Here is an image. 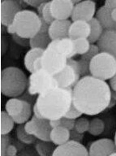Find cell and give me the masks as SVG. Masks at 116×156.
Returning a JSON list of instances; mask_svg holds the SVG:
<instances>
[{"mask_svg":"<svg viewBox=\"0 0 116 156\" xmlns=\"http://www.w3.org/2000/svg\"><path fill=\"white\" fill-rule=\"evenodd\" d=\"M44 53V50L39 48H31L24 56V63L25 68L29 73H33V63L37 58L42 56Z\"/></svg>","mask_w":116,"mask_h":156,"instance_id":"cell-22","label":"cell"},{"mask_svg":"<svg viewBox=\"0 0 116 156\" xmlns=\"http://www.w3.org/2000/svg\"><path fill=\"white\" fill-rule=\"evenodd\" d=\"M24 107V100L21 98H11L7 102L5 105L6 112L12 117H15L18 115L23 111Z\"/></svg>","mask_w":116,"mask_h":156,"instance_id":"cell-23","label":"cell"},{"mask_svg":"<svg viewBox=\"0 0 116 156\" xmlns=\"http://www.w3.org/2000/svg\"><path fill=\"white\" fill-rule=\"evenodd\" d=\"M33 115L37 117V118H38V119H44L42 115H41L40 112H39L38 108H37V106L36 102H35V104L33 105Z\"/></svg>","mask_w":116,"mask_h":156,"instance_id":"cell-46","label":"cell"},{"mask_svg":"<svg viewBox=\"0 0 116 156\" xmlns=\"http://www.w3.org/2000/svg\"><path fill=\"white\" fill-rule=\"evenodd\" d=\"M74 45L76 55H83L90 50L91 43L88 38H79L74 40Z\"/></svg>","mask_w":116,"mask_h":156,"instance_id":"cell-30","label":"cell"},{"mask_svg":"<svg viewBox=\"0 0 116 156\" xmlns=\"http://www.w3.org/2000/svg\"><path fill=\"white\" fill-rule=\"evenodd\" d=\"M40 69H42V63H41V57L37 58L33 63V70L38 71Z\"/></svg>","mask_w":116,"mask_h":156,"instance_id":"cell-43","label":"cell"},{"mask_svg":"<svg viewBox=\"0 0 116 156\" xmlns=\"http://www.w3.org/2000/svg\"><path fill=\"white\" fill-rule=\"evenodd\" d=\"M7 31L8 34H12V36H13V35H15V34H16V29H15L14 25H13L12 24H11L10 25H8V26L7 27Z\"/></svg>","mask_w":116,"mask_h":156,"instance_id":"cell-49","label":"cell"},{"mask_svg":"<svg viewBox=\"0 0 116 156\" xmlns=\"http://www.w3.org/2000/svg\"><path fill=\"white\" fill-rule=\"evenodd\" d=\"M89 156H110L116 152V146L111 139L102 138L90 144Z\"/></svg>","mask_w":116,"mask_h":156,"instance_id":"cell-12","label":"cell"},{"mask_svg":"<svg viewBox=\"0 0 116 156\" xmlns=\"http://www.w3.org/2000/svg\"><path fill=\"white\" fill-rule=\"evenodd\" d=\"M100 52H101V51H100L99 48H98V46H97V45H95V44H91L90 50H89L85 55H81V58L84 59V60L90 62V61L92 60L95 56L97 55Z\"/></svg>","mask_w":116,"mask_h":156,"instance_id":"cell-34","label":"cell"},{"mask_svg":"<svg viewBox=\"0 0 116 156\" xmlns=\"http://www.w3.org/2000/svg\"><path fill=\"white\" fill-rule=\"evenodd\" d=\"M32 119L33 120L35 124V134L37 139L40 141H51V133L52 131L50 120L46 119H38L35 115L32 116Z\"/></svg>","mask_w":116,"mask_h":156,"instance_id":"cell-17","label":"cell"},{"mask_svg":"<svg viewBox=\"0 0 116 156\" xmlns=\"http://www.w3.org/2000/svg\"><path fill=\"white\" fill-rule=\"evenodd\" d=\"M24 2H25V3L27 5H29V6H31V7H35V8H37L40 5L42 4L46 1H43V0H26Z\"/></svg>","mask_w":116,"mask_h":156,"instance_id":"cell-41","label":"cell"},{"mask_svg":"<svg viewBox=\"0 0 116 156\" xmlns=\"http://www.w3.org/2000/svg\"><path fill=\"white\" fill-rule=\"evenodd\" d=\"M49 28H50V24H48L46 22L44 21L43 20H41V27L39 33H45V34H48Z\"/></svg>","mask_w":116,"mask_h":156,"instance_id":"cell-44","label":"cell"},{"mask_svg":"<svg viewBox=\"0 0 116 156\" xmlns=\"http://www.w3.org/2000/svg\"><path fill=\"white\" fill-rule=\"evenodd\" d=\"M24 100V109L18 115L15 117H12V119H14L16 124H24L26 122L29 121L32 115V107L31 104L28 102L25 99Z\"/></svg>","mask_w":116,"mask_h":156,"instance_id":"cell-27","label":"cell"},{"mask_svg":"<svg viewBox=\"0 0 116 156\" xmlns=\"http://www.w3.org/2000/svg\"><path fill=\"white\" fill-rule=\"evenodd\" d=\"M22 6L18 1L6 0L0 2V20L3 26L7 27L13 23L15 17L22 11Z\"/></svg>","mask_w":116,"mask_h":156,"instance_id":"cell-10","label":"cell"},{"mask_svg":"<svg viewBox=\"0 0 116 156\" xmlns=\"http://www.w3.org/2000/svg\"><path fill=\"white\" fill-rule=\"evenodd\" d=\"M50 124L52 129L57 128V127L61 126V119H53V120H50Z\"/></svg>","mask_w":116,"mask_h":156,"instance_id":"cell-47","label":"cell"},{"mask_svg":"<svg viewBox=\"0 0 116 156\" xmlns=\"http://www.w3.org/2000/svg\"><path fill=\"white\" fill-rule=\"evenodd\" d=\"M12 24L18 36L25 39H31L40 32L41 19L33 11L22 10L17 13Z\"/></svg>","mask_w":116,"mask_h":156,"instance_id":"cell-4","label":"cell"},{"mask_svg":"<svg viewBox=\"0 0 116 156\" xmlns=\"http://www.w3.org/2000/svg\"><path fill=\"white\" fill-rule=\"evenodd\" d=\"M39 16L41 17V19L43 20L44 21L46 22L48 24H51L55 20L52 14H51V1H48V2H46L45 3L42 12H41V15H39Z\"/></svg>","mask_w":116,"mask_h":156,"instance_id":"cell-31","label":"cell"},{"mask_svg":"<svg viewBox=\"0 0 116 156\" xmlns=\"http://www.w3.org/2000/svg\"><path fill=\"white\" fill-rule=\"evenodd\" d=\"M89 23L90 24L91 32H90V35L88 39H89L90 43L94 44L95 42H97V41L99 40V38L103 34V32H104V29L102 28L100 22L96 19V17L91 20Z\"/></svg>","mask_w":116,"mask_h":156,"instance_id":"cell-24","label":"cell"},{"mask_svg":"<svg viewBox=\"0 0 116 156\" xmlns=\"http://www.w3.org/2000/svg\"><path fill=\"white\" fill-rule=\"evenodd\" d=\"M56 87H58V85L54 76L51 75L43 68L35 71L29 76L28 92L30 95H39Z\"/></svg>","mask_w":116,"mask_h":156,"instance_id":"cell-6","label":"cell"},{"mask_svg":"<svg viewBox=\"0 0 116 156\" xmlns=\"http://www.w3.org/2000/svg\"><path fill=\"white\" fill-rule=\"evenodd\" d=\"M110 86H111V89L114 91H116V73L114 74V76L110 80Z\"/></svg>","mask_w":116,"mask_h":156,"instance_id":"cell-48","label":"cell"},{"mask_svg":"<svg viewBox=\"0 0 116 156\" xmlns=\"http://www.w3.org/2000/svg\"><path fill=\"white\" fill-rule=\"evenodd\" d=\"M13 37H14L15 41H16L18 44H19V45L24 46H27V45H29V39H25L23 38V37H20L18 36L17 34L13 35Z\"/></svg>","mask_w":116,"mask_h":156,"instance_id":"cell-40","label":"cell"},{"mask_svg":"<svg viewBox=\"0 0 116 156\" xmlns=\"http://www.w3.org/2000/svg\"><path fill=\"white\" fill-rule=\"evenodd\" d=\"M114 105H116V101L113 98L111 99V102L109 103V106H108V108H111V107H114Z\"/></svg>","mask_w":116,"mask_h":156,"instance_id":"cell-51","label":"cell"},{"mask_svg":"<svg viewBox=\"0 0 116 156\" xmlns=\"http://www.w3.org/2000/svg\"><path fill=\"white\" fill-rule=\"evenodd\" d=\"M36 104L44 119H61L72 104V89L56 87L45 91L37 98Z\"/></svg>","mask_w":116,"mask_h":156,"instance_id":"cell-2","label":"cell"},{"mask_svg":"<svg viewBox=\"0 0 116 156\" xmlns=\"http://www.w3.org/2000/svg\"><path fill=\"white\" fill-rule=\"evenodd\" d=\"M15 156H16V155H15Z\"/></svg>","mask_w":116,"mask_h":156,"instance_id":"cell-55","label":"cell"},{"mask_svg":"<svg viewBox=\"0 0 116 156\" xmlns=\"http://www.w3.org/2000/svg\"><path fill=\"white\" fill-rule=\"evenodd\" d=\"M110 156H116V152H114V153H113L111 154V155H110Z\"/></svg>","mask_w":116,"mask_h":156,"instance_id":"cell-54","label":"cell"},{"mask_svg":"<svg viewBox=\"0 0 116 156\" xmlns=\"http://www.w3.org/2000/svg\"><path fill=\"white\" fill-rule=\"evenodd\" d=\"M96 19L102 24L104 30L114 29L116 30V23L111 17V10L107 6H102L96 12Z\"/></svg>","mask_w":116,"mask_h":156,"instance_id":"cell-19","label":"cell"},{"mask_svg":"<svg viewBox=\"0 0 116 156\" xmlns=\"http://www.w3.org/2000/svg\"><path fill=\"white\" fill-rule=\"evenodd\" d=\"M16 136L19 141L24 144H32L36 140V136L30 135L25 131L24 124H18L16 128Z\"/></svg>","mask_w":116,"mask_h":156,"instance_id":"cell-29","label":"cell"},{"mask_svg":"<svg viewBox=\"0 0 116 156\" xmlns=\"http://www.w3.org/2000/svg\"><path fill=\"white\" fill-rule=\"evenodd\" d=\"M51 141L56 146H61L70 141V130L63 126L52 129L51 133Z\"/></svg>","mask_w":116,"mask_h":156,"instance_id":"cell-20","label":"cell"},{"mask_svg":"<svg viewBox=\"0 0 116 156\" xmlns=\"http://www.w3.org/2000/svg\"><path fill=\"white\" fill-rule=\"evenodd\" d=\"M90 125V121L86 118H79L76 119L75 129L76 130L80 133L84 134L86 132H89Z\"/></svg>","mask_w":116,"mask_h":156,"instance_id":"cell-32","label":"cell"},{"mask_svg":"<svg viewBox=\"0 0 116 156\" xmlns=\"http://www.w3.org/2000/svg\"><path fill=\"white\" fill-rule=\"evenodd\" d=\"M29 79L25 73L16 67H7L1 72V93L10 98L23 94L28 86Z\"/></svg>","mask_w":116,"mask_h":156,"instance_id":"cell-3","label":"cell"},{"mask_svg":"<svg viewBox=\"0 0 116 156\" xmlns=\"http://www.w3.org/2000/svg\"><path fill=\"white\" fill-rule=\"evenodd\" d=\"M83 137H84V134L78 133L76 130L75 128L72 129V130H70V140H72V141L80 142L83 140Z\"/></svg>","mask_w":116,"mask_h":156,"instance_id":"cell-38","label":"cell"},{"mask_svg":"<svg viewBox=\"0 0 116 156\" xmlns=\"http://www.w3.org/2000/svg\"><path fill=\"white\" fill-rule=\"evenodd\" d=\"M51 40L48 34L45 33H38L33 37L29 39V46L31 48H39L46 50L49 46Z\"/></svg>","mask_w":116,"mask_h":156,"instance_id":"cell-21","label":"cell"},{"mask_svg":"<svg viewBox=\"0 0 116 156\" xmlns=\"http://www.w3.org/2000/svg\"><path fill=\"white\" fill-rule=\"evenodd\" d=\"M105 123L99 118H93L90 120L89 133L93 136H99L104 132Z\"/></svg>","mask_w":116,"mask_h":156,"instance_id":"cell-28","label":"cell"},{"mask_svg":"<svg viewBox=\"0 0 116 156\" xmlns=\"http://www.w3.org/2000/svg\"><path fill=\"white\" fill-rule=\"evenodd\" d=\"M96 15V2L91 0L80 1L75 5L71 19L74 21L82 20L90 22Z\"/></svg>","mask_w":116,"mask_h":156,"instance_id":"cell-9","label":"cell"},{"mask_svg":"<svg viewBox=\"0 0 116 156\" xmlns=\"http://www.w3.org/2000/svg\"><path fill=\"white\" fill-rule=\"evenodd\" d=\"M48 47L58 51V52H60L62 55L65 56L68 59L72 58L73 56L76 55L74 41L69 37L58 39V40H53V41H51Z\"/></svg>","mask_w":116,"mask_h":156,"instance_id":"cell-16","label":"cell"},{"mask_svg":"<svg viewBox=\"0 0 116 156\" xmlns=\"http://www.w3.org/2000/svg\"><path fill=\"white\" fill-rule=\"evenodd\" d=\"M111 17L113 20L116 23V8L111 10Z\"/></svg>","mask_w":116,"mask_h":156,"instance_id":"cell-50","label":"cell"},{"mask_svg":"<svg viewBox=\"0 0 116 156\" xmlns=\"http://www.w3.org/2000/svg\"><path fill=\"white\" fill-rule=\"evenodd\" d=\"M91 76L102 80H111L116 73V58L111 54L100 52L90 63Z\"/></svg>","mask_w":116,"mask_h":156,"instance_id":"cell-5","label":"cell"},{"mask_svg":"<svg viewBox=\"0 0 116 156\" xmlns=\"http://www.w3.org/2000/svg\"><path fill=\"white\" fill-rule=\"evenodd\" d=\"M58 87L73 89L80 80V75L78 71V61L72 58L68 59V63L63 70L54 76Z\"/></svg>","mask_w":116,"mask_h":156,"instance_id":"cell-8","label":"cell"},{"mask_svg":"<svg viewBox=\"0 0 116 156\" xmlns=\"http://www.w3.org/2000/svg\"><path fill=\"white\" fill-rule=\"evenodd\" d=\"M0 122H1V127H0L1 135H7L12 131V129L14 128L15 124H16L14 119H12V117L7 112H4V111L1 112Z\"/></svg>","mask_w":116,"mask_h":156,"instance_id":"cell-25","label":"cell"},{"mask_svg":"<svg viewBox=\"0 0 116 156\" xmlns=\"http://www.w3.org/2000/svg\"><path fill=\"white\" fill-rule=\"evenodd\" d=\"M105 6H107L111 10L116 8V0H107L105 2Z\"/></svg>","mask_w":116,"mask_h":156,"instance_id":"cell-45","label":"cell"},{"mask_svg":"<svg viewBox=\"0 0 116 156\" xmlns=\"http://www.w3.org/2000/svg\"><path fill=\"white\" fill-rule=\"evenodd\" d=\"M114 143H115V146H116V132H115V134H114Z\"/></svg>","mask_w":116,"mask_h":156,"instance_id":"cell-53","label":"cell"},{"mask_svg":"<svg viewBox=\"0 0 116 156\" xmlns=\"http://www.w3.org/2000/svg\"><path fill=\"white\" fill-rule=\"evenodd\" d=\"M97 46L101 52L111 54L116 58V30H104L97 41Z\"/></svg>","mask_w":116,"mask_h":156,"instance_id":"cell-14","label":"cell"},{"mask_svg":"<svg viewBox=\"0 0 116 156\" xmlns=\"http://www.w3.org/2000/svg\"><path fill=\"white\" fill-rule=\"evenodd\" d=\"M61 126L64 127L66 129H68V130H72L75 128L76 120L75 119H70L66 118V117H63L61 118Z\"/></svg>","mask_w":116,"mask_h":156,"instance_id":"cell-37","label":"cell"},{"mask_svg":"<svg viewBox=\"0 0 116 156\" xmlns=\"http://www.w3.org/2000/svg\"><path fill=\"white\" fill-rule=\"evenodd\" d=\"M72 22L69 20H55L51 24H50L48 34L51 39L53 40H58L68 37L69 34V29Z\"/></svg>","mask_w":116,"mask_h":156,"instance_id":"cell-15","label":"cell"},{"mask_svg":"<svg viewBox=\"0 0 116 156\" xmlns=\"http://www.w3.org/2000/svg\"><path fill=\"white\" fill-rule=\"evenodd\" d=\"M91 32V28L89 22L78 20L72 23L69 29L68 37L72 40L79 38H89Z\"/></svg>","mask_w":116,"mask_h":156,"instance_id":"cell-18","label":"cell"},{"mask_svg":"<svg viewBox=\"0 0 116 156\" xmlns=\"http://www.w3.org/2000/svg\"><path fill=\"white\" fill-rule=\"evenodd\" d=\"M111 98L114 99L116 101V91L111 90Z\"/></svg>","mask_w":116,"mask_h":156,"instance_id":"cell-52","label":"cell"},{"mask_svg":"<svg viewBox=\"0 0 116 156\" xmlns=\"http://www.w3.org/2000/svg\"><path fill=\"white\" fill-rule=\"evenodd\" d=\"M82 113L77 109V108H76V107L73 105V103L71 106L70 109L67 112V114L65 115L66 118H68V119H79L81 115H82Z\"/></svg>","mask_w":116,"mask_h":156,"instance_id":"cell-35","label":"cell"},{"mask_svg":"<svg viewBox=\"0 0 116 156\" xmlns=\"http://www.w3.org/2000/svg\"><path fill=\"white\" fill-rule=\"evenodd\" d=\"M10 138L8 135H1V156H7V149L10 145Z\"/></svg>","mask_w":116,"mask_h":156,"instance_id":"cell-36","label":"cell"},{"mask_svg":"<svg viewBox=\"0 0 116 156\" xmlns=\"http://www.w3.org/2000/svg\"><path fill=\"white\" fill-rule=\"evenodd\" d=\"M41 63L43 69L55 76L65 68L68 58L58 51L47 47L41 56Z\"/></svg>","mask_w":116,"mask_h":156,"instance_id":"cell-7","label":"cell"},{"mask_svg":"<svg viewBox=\"0 0 116 156\" xmlns=\"http://www.w3.org/2000/svg\"><path fill=\"white\" fill-rule=\"evenodd\" d=\"M90 63V62L84 60L82 58H80V60H78V71H79L80 76L84 77V76H91Z\"/></svg>","mask_w":116,"mask_h":156,"instance_id":"cell-33","label":"cell"},{"mask_svg":"<svg viewBox=\"0 0 116 156\" xmlns=\"http://www.w3.org/2000/svg\"><path fill=\"white\" fill-rule=\"evenodd\" d=\"M111 89L108 83L93 76L80 79L72 89V103L82 114L96 115L108 108Z\"/></svg>","mask_w":116,"mask_h":156,"instance_id":"cell-1","label":"cell"},{"mask_svg":"<svg viewBox=\"0 0 116 156\" xmlns=\"http://www.w3.org/2000/svg\"><path fill=\"white\" fill-rule=\"evenodd\" d=\"M52 156H89V151L80 142L70 140L67 143L56 146Z\"/></svg>","mask_w":116,"mask_h":156,"instance_id":"cell-11","label":"cell"},{"mask_svg":"<svg viewBox=\"0 0 116 156\" xmlns=\"http://www.w3.org/2000/svg\"><path fill=\"white\" fill-rule=\"evenodd\" d=\"M52 141H45L39 140L36 143L35 148L40 156H52L55 148Z\"/></svg>","mask_w":116,"mask_h":156,"instance_id":"cell-26","label":"cell"},{"mask_svg":"<svg viewBox=\"0 0 116 156\" xmlns=\"http://www.w3.org/2000/svg\"><path fill=\"white\" fill-rule=\"evenodd\" d=\"M75 5L71 0H53L51 1V14L54 20H65L72 17Z\"/></svg>","mask_w":116,"mask_h":156,"instance_id":"cell-13","label":"cell"},{"mask_svg":"<svg viewBox=\"0 0 116 156\" xmlns=\"http://www.w3.org/2000/svg\"><path fill=\"white\" fill-rule=\"evenodd\" d=\"M17 149L14 145L10 144L7 149V156H15L16 155Z\"/></svg>","mask_w":116,"mask_h":156,"instance_id":"cell-42","label":"cell"},{"mask_svg":"<svg viewBox=\"0 0 116 156\" xmlns=\"http://www.w3.org/2000/svg\"><path fill=\"white\" fill-rule=\"evenodd\" d=\"M24 129H25V131L28 133L34 136V134H35V124H34V122L33 119H31L30 120L25 123V124H24Z\"/></svg>","mask_w":116,"mask_h":156,"instance_id":"cell-39","label":"cell"}]
</instances>
